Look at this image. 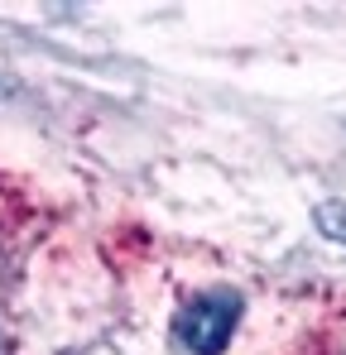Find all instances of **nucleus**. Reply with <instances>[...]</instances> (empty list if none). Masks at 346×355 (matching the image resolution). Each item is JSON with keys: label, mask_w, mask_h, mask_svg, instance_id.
Instances as JSON below:
<instances>
[{"label": "nucleus", "mask_w": 346, "mask_h": 355, "mask_svg": "<svg viewBox=\"0 0 346 355\" xmlns=\"http://www.w3.org/2000/svg\"><path fill=\"white\" fill-rule=\"evenodd\" d=\"M236 322H240V297L236 293H202L178 312L173 331L192 355H217L231 341Z\"/></svg>", "instance_id": "f257e3e1"}]
</instances>
